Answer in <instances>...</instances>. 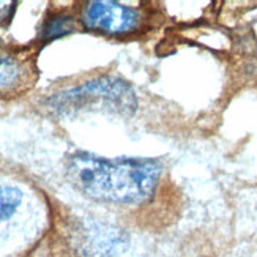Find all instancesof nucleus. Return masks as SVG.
Here are the masks:
<instances>
[{
	"label": "nucleus",
	"instance_id": "obj_3",
	"mask_svg": "<svg viewBox=\"0 0 257 257\" xmlns=\"http://www.w3.org/2000/svg\"><path fill=\"white\" fill-rule=\"evenodd\" d=\"M82 22L90 30L107 35H126L139 29L142 15L138 8L118 2L92 0L82 11Z\"/></svg>",
	"mask_w": 257,
	"mask_h": 257
},
{
	"label": "nucleus",
	"instance_id": "obj_6",
	"mask_svg": "<svg viewBox=\"0 0 257 257\" xmlns=\"http://www.w3.org/2000/svg\"><path fill=\"white\" fill-rule=\"evenodd\" d=\"M76 29L74 18L70 15H54L44 21L43 29H41V40L43 41H52L62 38L65 35H70Z\"/></svg>",
	"mask_w": 257,
	"mask_h": 257
},
{
	"label": "nucleus",
	"instance_id": "obj_7",
	"mask_svg": "<svg viewBox=\"0 0 257 257\" xmlns=\"http://www.w3.org/2000/svg\"><path fill=\"white\" fill-rule=\"evenodd\" d=\"M22 204V193L15 186L0 185V222L8 221Z\"/></svg>",
	"mask_w": 257,
	"mask_h": 257
},
{
	"label": "nucleus",
	"instance_id": "obj_2",
	"mask_svg": "<svg viewBox=\"0 0 257 257\" xmlns=\"http://www.w3.org/2000/svg\"><path fill=\"white\" fill-rule=\"evenodd\" d=\"M44 104L55 117H73L87 110L131 117L138 109V98L128 82L103 76L54 93Z\"/></svg>",
	"mask_w": 257,
	"mask_h": 257
},
{
	"label": "nucleus",
	"instance_id": "obj_1",
	"mask_svg": "<svg viewBox=\"0 0 257 257\" xmlns=\"http://www.w3.org/2000/svg\"><path fill=\"white\" fill-rule=\"evenodd\" d=\"M73 185L93 200L110 205H141L149 200L163 174L155 158L107 160L87 152L73 153L66 163Z\"/></svg>",
	"mask_w": 257,
	"mask_h": 257
},
{
	"label": "nucleus",
	"instance_id": "obj_4",
	"mask_svg": "<svg viewBox=\"0 0 257 257\" xmlns=\"http://www.w3.org/2000/svg\"><path fill=\"white\" fill-rule=\"evenodd\" d=\"M125 243L123 230L98 219L79 222L74 230V246L82 257H112Z\"/></svg>",
	"mask_w": 257,
	"mask_h": 257
},
{
	"label": "nucleus",
	"instance_id": "obj_5",
	"mask_svg": "<svg viewBox=\"0 0 257 257\" xmlns=\"http://www.w3.org/2000/svg\"><path fill=\"white\" fill-rule=\"evenodd\" d=\"M27 65L16 55L0 51V93L13 92L27 79Z\"/></svg>",
	"mask_w": 257,
	"mask_h": 257
}]
</instances>
